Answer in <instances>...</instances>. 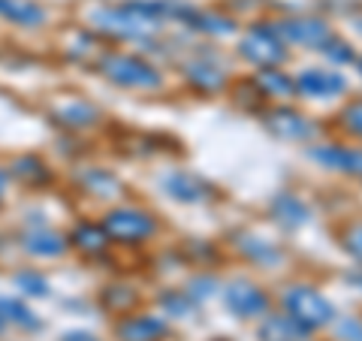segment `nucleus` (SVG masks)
<instances>
[{"instance_id":"1","label":"nucleus","mask_w":362,"mask_h":341,"mask_svg":"<svg viewBox=\"0 0 362 341\" xmlns=\"http://www.w3.org/2000/svg\"><path fill=\"white\" fill-rule=\"evenodd\" d=\"M166 13V4H145L136 0L121 9H97L94 21L103 30L115 33V37H148L160 28V16Z\"/></svg>"},{"instance_id":"2","label":"nucleus","mask_w":362,"mask_h":341,"mask_svg":"<svg viewBox=\"0 0 362 341\" xmlns=\"http://www.w3.org/2000/svg\"><path fill=\"white\" fill-rule=\"evenodd\" d=\"M239 54L257 67H278V64L287 61L281 37L272 30V25H257V28L247 30L245 40L239 42Z\"/></svg>"},{"instance_id":"3","label":"nucleus","mask_w":362,"mask_h":341,"mask_svg":"<svg viewBox=\"0 0 362 341\" xmlns=\"http://www.w3.org/2000/svg\"><path fill=\"white\" fill-rule=\"evenodd\" d=\"M284 305L290 317H296L302 326L308 329H317V326H326L335 317V308L326 302L320 293L311 290V287H290L287 296H284Z\"/></svg>"},{"instance_id":"4","label":"nucleus","mask_w":362,"mask_h":341,"mask_svg":"<svg viewBox=\"0 0 362 341\" xmlns=\"http://www.w3.org/2000/svg\"><path fill=\"white\" fill-rule=\"evenodd\" d=\"M103 73L124 88H157L160 85V73L142 58H130V54H109L103 58Z\"/></svg>"},{"instance_id":"5","label":"nucleus","mask_w":362,"mask_h":341,"mask_svg":"<svg viewBox=\"0 0 362 341\" xmlns=\"http://www.w3.org/2000/svg\"><path fill=\"white\" fill-rule=\"evenodd\" d=\"M103 230L109 233V238H118V242H142L157 230V224L151 214L139 209H115L106 214Z\"/></svg>"},{"instance_id":"6","label":"nucleus","mask_w":362,"mask_h":341,"mask_svg":"<svg viewBox=\"0 0 362 341\" xmlns=\"http://www.w3.org/2000/svg\"><path fill=\"white\" fill-rule=\"evenodd\" d=\"M223 302H226V308H230L235 317H259V314H266L269 311V296H266V290H259L254 281H230L226 284V290H223Z\"/></svg>"},{"instance_id":"7","label":"nucleus","mask_w":362,"mask_h":341,"mask_svg":"<svg viewBox=\"0 0 362 341\" xmlns=\"http://www.w3.org/2000/svg\"><path fill=\"white\" fill-rule=\"evenodd\" d=\"M272 30L278 33V37H284L290 42H299V45H314V49H320V45L332 37V30L326 21L320 18H287V21H275Z\"/></svg>"},{"instance_id":"8","label":"nucleus","mask_w":362,"mask_h":341,"mask_svg":"<svg viewBox=\"0 0 362 341\" xmlns=\"http://www.w3.org/2000/svg\"><path fill=\"white\" fill-rule=\"evenodd\" d=\"M266 127L278 136V139H311L314 124L296 109H272L266 112Z\"/></svg>"},{"instance_id":"9","label":"nucleus","mask_w":362,"mask_h":341,"mask_svg":"<svg viewBox=\"0 0 362 341\" xmlns=\"http://www.w3.org/2000/svg\"><path fill=\"white\" fill-rule=\"evenodd\" d=\"M311 157L317 163L338 169V173L362 175V151H350L344 145H317V149H311Z\"/></svg>"},{"instance_id":"10","label":"nucleus","mask_w":362,"mask_h":341,"mask_svg":"<svg viewBox=\"0 0 362 341\" xmlns=\"http://www.w3.org/2000/svg\"><path fill=\"white\" fill-rule=\"evenodd\" d=\"M344 88H347L344 76L326 73V70H305L296 79V91H302V94H308V97H335V94H341Z\"/></svg>"},{"instance_id":"11","label":"nucleus","mask_w":362,"mask_h":341,"mask_svg":"<svg viewBox=\"0 0 362 341\" xmlns=\"http://www.w3.org/2000/svg\"><path fill=\"white\" fill-rule=\"evenodd\" d=\"M311 329L302 326L296 317L290 314H272L269 320L259 326V341H305Z\"/></svg>"},{"instance_id":"12","label":"nucleus","mask_w":362,"mask_h":341,"mask_svg":"<svg viewBox=\"0 0 362 341\" xmlns=\"http://www.w3.org/2000/svg\"><path fill=\"white\" fill-rule=\"evenodd\" d=\"M272 214H275V221L281 226H287V230H296V226L308 224V209H305L302 200L293 197V193H278V197L272 200Z\"/></svg>"},{"instance_id":"13","label":"nucleus","mask_w":362,"mask_h":341,"mask_svg":"<svg viewBox=\"0 0 362 341\" xmlns=\"http://www.w3.org/2000/svg\"><path fill=\"white\" fill-rule=\"evenodd\" d=\"M166 190L181 202H199L209 197V185L190 173H173L166 178Z\"/></svg>"},{"instance_id":"14","label":"nucleus","mask_w":362,"mask_h":341,"mask_svg":"<svg viewBox=\"0 0 362 341\" xmlns=\"http://www.w3.org/2000/svg\"><path fill=\"white\" fill-rule=\"evenodd\" d=\"M0 16L16 21V25L33 28L45 21V9L40 4H33V0H0Z\"/></svg>"},{"instance_id":"15","label":"nucleus","mask_w":362,"mask_h":341,"mask_svg":"<svg viewBox=\"0 0 362 341\" xmlns=\"http://www.w3.org/2000/svg\"><path fill=\"white\" fill-rule=\"evenodd\" d=\"M166 333V323L157 317H130L118 326V335L124 341H157Z\"/></svg>"},{"instance_id":"16","label":"nucleus","mask_w":362,"mask_h":341,"mask_svg":"<svg viewBox=\"0 0 362 341\" xmlns=\"http://www.w3.org/2000/svg\"><path fill=\"white\" fill-rule=\"evenodd\" d=\"M235 238H239V242H235V245H239V251L247 260L259 263V266H272V263H278V260H281V251L272 242H266V238L251 236V233H239Z\"/></svg>"},{"instance_id":"17","label":"nucleus","mask_w":362,"mask_h":341,"mask_svg":"<svg viewBox=\"0 0 362 341\" xmlns=\"http://www.w3.org/2000/svg\"><path fill=\"white\" fill-rule=\"evenodd\" d=\"M254 82L259 85V91L266 97H293V91H296V82L287 79V73H278L275 67H263Z\"/></svg>"},{"instance_id":"18","label":"nucleus","mask_w":362,"mask_h":341,"mask_svg":"<svg viewBox=\"0 0 362 341\" xmlns=\"http://www.w3.org/2000/svg\"><path fill=\"white\" fill-rule=\"evenodd\" d=\"M187 82L199 88V91H206V94H211V91H221L223 88V73L221 70H214V67L209 64H190L187 67Z\"/></svg>"},{"instance_id":"19","label":"nucleus","mask_w":362,"mask_h":341,"mask_svg":"<svg viewBox=\"0 0 362 341\" xmlns=\"http://www.w3.org/2000/svg\"><path fill=\"white\" fill-rule=\"evenodd\" d=\"M73 242L82 248V251L88 254H100L103 248L109 245V233L103 230V226H90V224H82L78 230L73 233Z\"/></svg>"},{"instance_id":"20","label":"nucleus","mask_w":362,"mask_h":341,"mask_svg":"<svg viewBox=\"0 0 362 341\" xmlns=\"http://www.w3.org/2000/svg\"><path fill=\"white\" fill-rule=\"evenodd\" d=\"M25 248H28L30 254H40V257H54V254H61V251H64L66 242H64V238H61L58 233L42 230V233H33V236H28Z\"/></svg>"},{"instance_id":"21","label":"nucleus","mask_w":362,"mask_h":341,"mask_svg":"<svg viewBox=\"0 0 362 341\" xmlns=\"http://www.w3.org/2000/svg\"><path fill=\"white\" fill-rule=\"evenodd\" d=\"M187 18V25L190 28H197V30H209V33H233L235 25H233V18H223V16H214V13H185Z\"/></svg>"},{"instance_id":"22","label":"nucleus","mask_w":362,"mask_h":341,"mask_svg":"<svg viewBox=\"0 0 362 341\" xmlns=\"http://www.w3.org/2000/svg\"><path fill=\"white\" fill-rule=\"evenodd\" d=\"M61 118H64V124H70V127H85V124H90L97 118V109L85 106V103H76V106L61 109Z\"/></svg>"},{"instance_id":"23","label":"nucleus","mask_w":362,"mask_h":341,"mask_svg":"<svg viewBox=\"0 0 362 341\" xmlns=\"http://www.w3.org/2000/svg\"><path fill=\"white\" fill-rule=\"evenodd\" d=\"M320 52L323 54H329L332 61H338V64H350V61H356V54H354V49L344 42V40H338V37H329L323 45H320Z\"/></svg>"},{"instance_id":"24","label":"nucleus","mask_w":362,"mask_h":341,"mask_svg":"<svg viewBox=\"0 0 362 341\" xmlns=\"http://www.w3.org/2000/svg\"><path fill=\"white\" fill-rule=\"evenodd\" d=\"M0 314H4V320H16L21 326H33L30 311L16 299H0Z\"/></svg>"},{"instance_id":"25","label":"nucleus","mask_w":362,"mask_h":341,"mask_svg":"<svg viewBox=\"0 0 362 341\" xmlns=\"http://www.w3.org/2000/svg\"><path fill=\"white\" fill-rule=\"evenodd\" d=\"M85 185H88L90 190H94L97 197H109L112 190H118V181L112 178L109 173H100V169H97V173H90V175L85 178Z\"/></svg>"},{"instance_id":"26","label":"nucleus","mask_w":362,"mask_h":341,"mask_svg":"<svg viewBox=\"0 0 362 341\" xmlns=\"http://www.w3.org/2000/svg\"><path fill=\"white\" fill-rule=\"evenodd\" d=\"M341 124L344 130L362 136V100H354V103H347L344 112H341Z\"/></svg>"},{"instance_id":"27","label":"nucleus","mask_w":362,"mask_h":341,"mask_svg":"<svg viewBox=\"0 0 362 341\" xmlns=\"http://www.w3.org/2000/svg\"><path fill=\"white\" fill-rule=\"evenodd\" d=\"M163 308L173 314V317H185V314H190V296L187 293H166L163 296Z\"/></svg>"},{"instance_id":"28","label":"nucleus","mask_w":362,"mask_h":341,"mask_svg":"<svg viewBox=\"0 0 362 341\" xmlns=\"http://www.w3.org/2000/svg\"><path fill=\"white\" fill-rule=\"evenodd\" d=\"M214 287H218V281H214V278H197V281H190V287L185 293H187L190 299H202V296L209 299L211 293H214Z\"/></svg>"},{"instance_id":"29","label":"nucleus","mask_w":362,"mask_h":341,"mask_svg":"<svg viewBox=\"0 0 362 341\" xmlns=\"http://www.w3.org/2000/svg\"><path fill=\"white\" fill-rule=\"evenodd\" d=\"M344 248H347V251L354 254L356 260H362V224H356V226H350V230H347Z\"/></svg>"},{"instance_id":"30","label":"nucleus","mask_w":362,"mask_h":341,"mask_svg":"<svg viewBox=\"0 0 362 341\" xmlns=\"http://www.w3.org/2000/svg\"><path fill=\"white\" fill-rule=\"evenodd\" d=\"M21 163H25L28 169H16L18 175H25V178H40V181L45 178V166H42L40 161H21Z\"/></svg>"},{"instance_id":"31","label":"nucleus","mask_w":362,"mask_h":341,"mask_svg":"<svg viewBox=\"0 0 362 341\" xmlns=\"http://www.w3.org/2000/svg\"><path fill=\"white\" fill-rule=\"evenodd\" d=\"M341 335L347 338V341H362V323L359 320H341Z\"/></svg>"},{"instance_id":"32","label":"nucleus","mask_w":362,"mask_h":341,"mask_svg":"<svg viewBox=\"0 0 362 341\" xmlns=\"http://www.w3.org/2000/svg\"><path fill=\"white\" fill-rule=\"evenodd\" d=\"M21 287H28V293H33V296H42L45 293V281L42 278H33V275H21L18 278Z\"/></svg>"},{"instance_id":"33","label":"nucleus","mask_w":362,"mask_h":341,"mask_svg":"<svg viewBox=\"0 0 362 341\" xmlns=\"http://www.w3.org/2000/svg\"><path fill=\"white\" fill-rule=\"evenodd\" d=\"M64 341H94V335H88V333H70Z\"/></svg>"},{"instance_id":"34","label":"nucleus","mask_w":362,"mask_h":341,"mask_svg":"<svg viewBox=\"0 0 362 341\" xmlns=\"http://www.w3.org/2000/svg\"><path fill=\"white\" fill-rule=\"evenodd\" d=\"M347 281H350V284H356V287H359V290H362V272H359V275H350V278H347Z\"/></svg>"},{"instance_id":"35","label":"nucleus","mask_w":362,"mask_h":341,"mask_svg":"<svg viewBox=\"0 0 362 341\" xmlns=\"http://www.w3.org/2000/svg\"><path fill=\"white\" fill-rule=\"evenodd\" d=\"M4 323H6V320H4V314H0V326H4Z\"/></svg>"},{"instance_id":"36","label":"nucleus","mask_w":362,"mask_h":341,"mask_svg":"<svg viewBox=\"0 0 362 341\" xmlns=\"http://www.w3.org/2000/svg\"><path fill=\"white\" fill-rule=\"evenodd\" d=\"M359 73H362V58H359Z\"/></svg>"}]
</instances>
